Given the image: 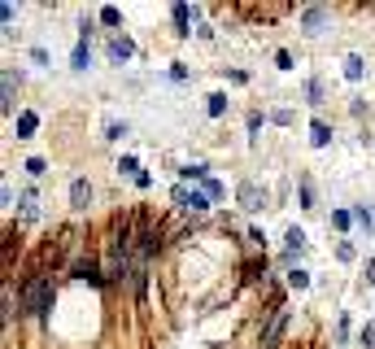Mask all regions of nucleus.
<instances>
[{
  "label": "nucleus",
  "instance_id": "obj_1",
  "mask_svg": "<svg viewBox=\"0 0 375 349\" xmlns=\"http://www.w3.org/2000/svg\"><path fill=\"white\" fill-rule=\"evenodd\" d=\"M48 310H53V280H48V276H31L27 284H22V314H27V319H44Z\"/></svg>",
  "mask_w": 375,
  "mask_h": 349
},
{
  "label": "nucleus",
  "instance_id": "obj_2",
  "mask_svg": "<svg viewBox=\"0 0 375 349\" xmlns=\"http://www.w3.org/2000/svg\"><path fill=\"white\" fill-rule=\"evenodd\" d=\"M284 328H288V310L284 306H275L270 319H266V328H262V349H275L284 341Z\"/></svg>",
  "mask_w": 375,
  "mask_h": 349
},
{
  "label": "nucleus",
  "instance_id": "obj_3",
  "mask_svg": "<svg viewBox=\"0 0 375 349\" xmlns=\"http://www.w3.org/2000/svg\"><path fill=\"white\" fill-rule=\"evenodd\" d=\"M174 206H179V210H192V214H206V210H210V196H206V192L174 188Z\"/></svg>",
  "mask_w": 375,
  "mask_h": 349
},
{
  "label": "nucleus",
  "instance_id": "obj_4",
  "mask_svg": "<svg viewBox=\"0 0 375 349\" xmlns=\"http://www.w3.org/2000/svg\"><path fill=\"white\" fill-rule=\"evenodd\" d=\"M236 201H240L244 210H262V206H266V188H258V184H240V188H236Z\"/></svg>",
  "mask_w": 375,
  "mask_h": 349
},
{
  "label": "nucleus",
  "instance_id": "obj_5",
  "mask_svg": "<svg viewBox=\"0 0 375 349\" xmlns=\"http://www.w3.org/2000/svg\"><path fill=\"white\" fill-rule=\"evenodd\" d=\"M328 18H332V13L323 9V5H310V9L302 13V27H306V35H319L323 27H328Z\"/></svg>",
  "mask_w": 375,
  "mask_h": 349
},
{
  "label": "nucleus",
  "instance_id": "obj_6",
  "mask_svg": "<svg viewBox=\"0 0 375 349\" xmlns=\"http://www.w3.org/2000/svg\"><path fill=\"white\" fill-rule=\"evenodd\" d=\"M70 201L79 206V210H88V201H92V184H88V179H74V184H70Z\"/></svg>",
  "mask_w": 375,
  "mask_h": 349
},
{
  "label": "nucleus",
  "instance_id": "obj_7",
  "mask_svg": "<svg viewBox=\"0 0 375 349\" xmlns=\"http://www.w3.org/2000/svg\"><path fill=\"white\" fill-rule=\"evenodd\" d=\"M302 249H306V232H302V227H292V232L284 236V258H297Z\"/></svg>",
  "mask_w": 375,
  "mask_h": 349
},
{
  "label": "nucleus",
  "instance_id": "obj_8",
  "mask_svg": "<svg viewBox=\"0 0 375 349\" xmlns=\"http://www.w3.org/2000/svg\"><path fill=\"white\" fill-rule=\"evenodd\" d=\"M74 276L88 280V284H105V276H101V266H96V262H79V266H74Z\"/></svg>",
  "mask_w": 375,
  "mask_h": 349
},
{
  "label": "nucleus",
  "instance_id": "obj_9",
  "mask_svg": "<svg viewBox=\"0 0 375 349\" xmlns=\"http://www.w3.org/2000/svg\"><path fill=\"white\" fill-rule=\"evenodd\" d=\"M131 53H136V44H131V40H127V35H118V40H114V44H109V57H114V61H127V57H131Z\"/></svg>",
  "mask_w": 375,
  "mask_h": 349
},
{
  "label": "nucleus",
  "instance_id": "obj_10",
  "mask_svg": "<svg viewBox=\"0 0 375 349\" xmlns=\"http://www.w3.org/2000/svg\"><path fill=\"white\" fill-rule=\"evenodd\" d=\"M35 127H40V118H35L31 110H27V114H18V140H31Z\"/></svg>",
  "mask_w": 375,
  "mask_h": 349
},
{
  "label": "nucleus",
  "instance_id": "obj_11",
  "mask_svg": "<svg viewBox=\"0 0 375 349\" xmlns=\"http://www.w3.org/2000/svg\"><path fill=\"white\" fill-rule=\"evenodd\" d=\"M362 74H367V61H362L358 53H354V57H345V79H349V83H358Z\"/></svg>",
  "mask_w": 375,
  "mask_h": 349
},
{
  "label": "nucleus",
  "instance_id": "obj_12",
  "mask_svg": "<svg viewBox=\"0 0 375 349\" xmlns=\"http://www.w3.org/2000/svg\"><path fill=\"white\" fill-rule=\"evenodd\" d=\"M170 18H174V31H179V35H188V22H192V9H188V5H174V9H170Z\"/></svg>",
  "mask_w": 375,
  "mask_h": 349
},
{
  "label": "nucleus",
  "instance_id": "obj_13",
  "mask_svg": "<svg viewBox=\"0 0 375 349\" xmlns=\"http://www.w3.org/2000/svg\"><path fill=\"white\" fill-rule=\"evenodd\" d=\"M310 140H314V148H323L332 140V127H328V122H310Z\"/></svg>",
  "mask_w": 375,
  "mask_h": 349
},
{
  "label": "nucleus",
  "instance_id": "obj_14",
  "mask_svg": "<svg viewBox=\"0 0 375 349\" xmlns=\"http://www.w3.org/2000/svg\"><path fill=\"white\" fill-rule=\"evenodd\" d=\"M354 223H358V227H362V232H375V210H367V206H358V210H354Z\"/></svg>",
  "mask_w": 375,
  "mask_h": 349
},
{
  "label": "nucleus",
  "instance_id": "obj_15",
  "mask_svg": "<svg viewBox=\"0 0 375 349\" xmlns=\"http://www.w3.org/2000/svg\"><path fill=\"white\" fill-rule=\"evenodd\" d=\"M222 114H227V96L214 92V96H210V118H222Z\"/></svg>",
  "mask_w": 375,
  "mask_h": 349
},
{
  "label": "nucleus",
  "instance_id": "obj_16",
  "mask_svg": "<svg viewBox=\"0 0 375 349\" xmlns=\"http://www.w3.org/2000/svg\"><path fill=\"white\" fill-rule=\"evenodd\" d=\"M13 83H18L13 74H5V101H0V105H5V114H13V105H18V101H13Z\"/></svg>",
  "mask_w": 375,
  "mask_h": 349
},
{
  "label": "nucleus",
  "instance_id": "obj_17",
  "mask_svg": "<svg viewBox=\"0 0 375 349\" xmlns=\"http://www.w3.org/2000/svg\"><path fill=\"white\" fill-rule=\"evenodd\" d=\"M288 284H292V288H310V276H306L302 266H292V271H288Z\"/></svg>",
  "mask_w": 375,
  "mask_h": 349
},
{
  "label": "nucleus",
  "instance_id": "obj_18",
  "mask_svg": "<svg viewBox=\"0 0 375 349\" xmlns=\"http://www.w3.org/2000/svg\"><path fill=\"white\" fill-rule=\"evenodd\" d=\"M201 192L210 196V201H218V196H222V184H218V179H210V174H206V179H201Z\"/></svg>",
  "mask_w": 375,
  "mask_h": 349
},
{
  "label": "nucleus",
  "instance_id": "obj_19",
  "mask_svg": "<svg viewBox=\"0 0 375 349\" xmlns=\"http://www.w3.org/2000/svg\"><path fill=\"white\" fill-rule=\"evenodd\" d=\"M92 66V53H88V44H79L74 48V70H88Z\"/></svg>",
  "mask_w": 375,
  "mask_h": 349
},
{
  "label": "nucleus",
  "instance_id": "obj_20",
  "mask_svg": "<svg viewBox=\"0 0 375 349\" xmlns=\"http://www.w3.org/2000/svg\"><path fill=\"white\" fill-rule=\"evenodd\" d=\"M306 96H310V105H323V83L310 79V83H306Z\"/></svg>",
  "mask_w": 375,
  "mask_h": 349
},
{
  "label": "nucleus",
  "instance_id": "obj_21",
  "mask_svg": "<svg viewBox=\"0 0 375 349\" xmlns=\"http://www.w3.org/2000/svg\"><path fill=\"white\" fill-rule=\"evenodd\" d=\"M101 22H105V27H118V22H122V13H118L114 5H105V9H101Z\"/></svg>",
  "mask_w": 375,
  "mask_h": 349
},
{
  "label": "nucleus",
  "instance_id": "obj_22",
  "mask_svg": "<svg viewBox=\"0 0 375 349\" xmlns=\"http://www.w3.org/2000/svg\"><path fill=\"white\" fill-rule=\"evenodd\" d=\"M302 201H306V210L314 206V188H310V179H302Z\"/></svg>",
  "mask_w": 375,
  "mask_h": 349
},
{
  "label": "nucleus",
  "instance_id": "obj_23",
  "mask_svg": "<svg viewBox=\"0 0 375 349\" xmlns=\"http://www.w3.org/2000/svg\"><path fill=\"white\" fill-rule=\"evenodd\" d=\"M22 170H27V174H44V162L40 158H27V166H22Z\"/></svg>",
  "mask_w": 375,
  "mask_h": 349
},
{
  "label": "nucleus",
  "instance_id": "obj_24",
  "mask_svg": "<svg viewBox=\"0 0 375 349\" xmlns=\"http://www.w3.org/2000/svg\"><path fill=\"white\" fill-rule=\"evenodd\" d=\"M332 223H336V227H349V223H354V214H345V210H336V214H332Z\"/></svg>",
  "mask_w": 375,
  "mask_h": 349
},
{
  "label": "nucleus",
  "instance_id": "obj_25",
  "mask_svg": "<svg viewBox=\"0 0 375 349\" xmlns=\"http://www.w3.org/2000/svg\"><path fill=\"white\" fill-rule=\"evenodd\" d=\"M362 345H367V349L375 345V323H367V328H362Z\"/></svg>",
  "mask_w": 375,
  "mask_h": 349
}]
</instances>
